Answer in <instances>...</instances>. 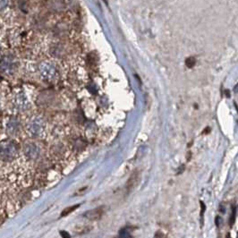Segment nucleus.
<instances>
[{
  "label": "nucleus",
  "mask_w": 238,
  "mask_h": 238,
  "mask_svg": "<svg viewBox=\"0 0 238 238\" xmlns=\"http://www.w3.org/2000/svg\"><path fill=\"white\" fill-rule=\"evenodd\" d=\"M21 154L26 162L36 161L41 155V149L37 142H26L21 150Z\"/></svg>",
  "instance_id": "1"
},
{
  "label": "nucleus",
  "mask_w": 238,
  "mask_h": 238,
  "mask_svg": "<svg viewBox=\"0 0 238 238\" xmlns=\"http://www.w3.org/2000/svg\"><path fill=\"white\" fill-rule=\"evenodd\" d=\"M44 129H45V124H44L43 119L39 116H33L32 118L30 119L26 127V130L29 133V135L33 138L40 137L43 134Z\"/></svg>",
  "instance_id": "2"
},
{
  "label": "nucleus",
  "mask_w": 238,
  "mask_h": 238,
  "mask_svg": "<svg viewBox=\"0 0 238 238\" xmlns=\"http://www.w3.org/2000/svg\"><path fill=\"white\" fill-rule=\"evenodd\" d=\"M17 69V61L13 56H5L0 60V72L5 75H12Z\"/></svg>",
  "instance_id": "3"
},
{
  "label": "nucleus",
  "mask_w": 238,
  "mask_h": 238,
  "mask_svg": "<svg viewBox=\"0 0 238 238\" xmlns=\"http://www.w3.org/2000/svg\"><path fill=\"white\" fill-rule=\"evenodd\" d=\"M21 128L22 124L17 116H12L8 119L6 125V132L9 137L14 139L20 133Z\"/></svg>",
  "instance_id": "4"
},
{
  "label": "nucleus",
  "mask_w": 238,
  "mask_h": 238,
  "mask_svg": "<svg viewBox=\"0 0 238 238\" xmlns=\"http://www.w3.org/2000/svg\"><path fill=\"white\" fill-rule=\"evenodd\" d=\"M13 106L18 111H26L30 108V102L23 91H19L14 95Z\"/></svg>",
  "instance_id": "5"
},
{
  "label": "nucleus",
  "mask_w": 238,
  "mask_h": 238,
  "mask_svg": "<svg viewBox=\"0 0 238 238\" xmlns=\"http://www.w3.org/2000/svg\"><path fill=\"white\" fill-rule=\"evenodd\" d=\"M39 74L42 76V78L46 80L52 79L55 74H56V68L55 66L49 62H44L40 64L39 65Z\"/></svg>",
  "instance_id": "6"
},
{
  "label": "nucleus",
  "mask_w": 238,
  "mask_h": 238,
  "mask_svg": "<svg viewBox=\"0 0 238 238\" xmlns=\"http://www.w3.org/2000/svg\"><path fill=\"white\" fill-rule=\"evenodd\" d=\"M104 212H105V208L101 206L98 207L96 209H93V210H88V211L84 213L83 216L86 219L95 221V220H99V219H101Z\"/></svg>",
  "instance_id": "7"
},
{
  "label": "nucleus",
  "mask_w": 238,
  "mask_h": 238,
  "mask_svg": "<svg viewBox=\"0 0 238 238\" xmlns=\"http://www.w3.org/2000/svg\"><path fill=\"white\" fill-rule=\"evenodd\" d=\"M137 180L138 175L137 173L135 172V173H133V174L131 175V177L128 179V182H127V184H126V189H127L128 191H131L132 189L134 187V185L136 184Z\"/></svg>",
  "instance_id": "8"
},
{
  "label": "nucleus",
  "mask_w": 238,
  "mask_h": 238,
  "mask_svg": "<svg viewBox=\"0 0 238 238\" xmlns=\"http://www.w3.org/2000/svg\"><path fill=\"white\" fill-rule=\"evenodd\" d=\"M80 206L79 204H76V205H74V206H71L68 207V208H66V209H65L64 210H63L62 214H61V216L62 217H66L67 215H69L70 213H72L73 211H75V210L78 208V207Z\"/></svg>",
  "instance_id": "9"
},
{
  "label": "nucleus",
  "mask_w": 238,
  "mask_h": 238,
  "mask_svg": "<svg viewBox=\"0 0 238 238\" xmlns=\"http://www.w3.org/2000/svg\"><path fill=\"white\" fill-rule=\"evenodd\" d=\"M8 4H9V0H0V12L4 11L8 6Z\"/></svg>",
  "instance_id": "10"
},
{
  "label": "nucleus",
  "mask_w": 238,
  "mask_h": 238,
  "mask_svg": "<svg viewBox=\"0 0 238 238\" xmlns=\"http://www.w3.org/2000/svg\"><path fill=\"white\" fill-rule=\"evenodd\" d=\"M60 235H62L63 238H71L70 237V235H69L67 232L65 231H61L60 232Z\"/></svg>",
  "instance_id": "11"
}]
</instances>
